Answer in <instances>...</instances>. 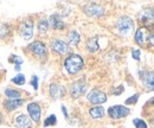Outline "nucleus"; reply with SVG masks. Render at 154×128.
<instances>
[{
  "label": "nucleus",
  "instance_id": "f257e3e1",
  "mask_svg": "<svg viewBox=\"0 0 154 128\" xmlns=\"http://www.w3.org/2000/svg\"><path fill=\"white\" fill-rule=\"evenodd\" d=\"M84 65V62H83V58L77 54H71L69 55L65 59H64V68L65 70L71 75H75V73H79L82 70Z\"/></svg>",
  "mask_w": 154,
  "mask_h": 128
},
{
  "label": "nucleus",
  "instance_id": "f03ea898",
  "mask_svg": "<svg viewBox=\"0 0 154 128\" xmlns=\"http://www.w3.org/2000/svg\"><path fill=\"white\" fill-rule=\"evenodd\" d=\"M115 25L119 33L122 35V36H128L134 30V21H133V19L131 18V17H128V16L120 17L116 20Z\"/></svg>",
  "mask_w": 154,
  "mask_h": 128
},
{
  "label": "nucleus",
  "instance_id": "7ed1b4c3",
  "mask_svg": "<svg viewBox=\"0 0 154 128\" xmlns=\"http://www.w3.org/2000/svg\"><path fill=\"white\" fill-rule=\"evenodd\" d=\"M137 19L140 23H142L146 27H151L154 25V7H151V8H145L142 10L139 14H137Z\"/></svg>",
  "mask_w": 154,
  "mask_h": 128
},
{
  "label": "nucleus",
  "instance_id": "20e7f679",
  "mask_svg": "<svg viewBox=\"0 0 154 128\" xmlns=\"http://www.w3.org/2000/svg\"><path fill=\"white\" fill-rule=\"evenodd\" d=\"M140 81L142 82L143 87L148 92H154V71L151 70H141L139 73Z\"/></svg>",
  "mask_w": 154,
  "mask_h": 128
},
{
  "label": "nucleus",
  "instance_id": "39448f33",
  "mask_svg": "<svg viewBox=\"0 0 154 128\" xmlns=\"http://www.w3.org/2000/svg\"><path fill=\"white\" fill-rule=\"evenodd\" d=\"M33 29H35V25H33V21L31 19H26L24 20L19 26V35L21 38L29 40L33 37Z\"/></svg>",
  "mask_w": 154,
  "mask_h": 128
},
{
  "label": "nucleus",
  "instance_id": "423d86ee",
  "mask_svg": "<svg viewBox=\"0 0 154 128\" xmlns=\"http://www.w3.org/2000/svg\"><path fill=\"white\" fill-rule=\"evenodd\" d=\"M131 113V109L125 107V106H120V105H116V106H113L108 109V115L112 117V119H122V117H126L127 115H129Z\"/></svg>",
  "mask_w": 154,
  "mask_h": 128
},
{
  "label": "nucleus",
  "instance_id": "0eeeda50",
  "mask_svg": "<svg viewBox=\"0 0 154 128\" xmlns=\"http://www.w3.org/2000/svg\"><path fill=\"white\" fill-rule=\"evenodd\" d=\"M83 11H84V13H85L87 16H89V17L100 18V17H102V16L104 14V8H103L101 5L94 4V2L85 5V6L83 7Z\"/></svg>",
  "mask_w": 154,
  "mask_h": 128
},
{
  "label": "nucleus",
  "instance_id": "6e6552de",
  "mask_svg": "<svg viewBox=\"0 0 154 128\" xmlns=\"http://www.w3.org/2000/svg\"><path fill=\"white\" fill-rule=\"evenodd\" d=\"M27 49L30 50V52H32L33 55L36 56V57H38V58H45L46 57V46H45L44 43H42L39 40L32 42L29 45Z\"/></svg>",
  "mask_w": 154,
  "mask_h": 128
},
{
  "label": "nucleus",
  "instance_id": "1a4fd4ad",
  "mask_svg": "<svg viewBox=\"0 0 154 128\" xmlns=\"http://www.w3.org/2000/svg\"><path fill=\"white\" fill-rule=\"evenodd\" d=\"M87 98L93 105H102L107 101V95L103 92L98 90V89H93V90L88 92Z\"/></svg>",
  "mask_w": 154,
  "mask_h": 128
},
{
  "label": "nucleus",
  "instance_id": "9d476101",
  "mask_svg": "<svg viewBox=\"0 0 154 128\" xmlns=\"http://www.w3.org/2000/svg\"><path fill=\"white\" fill-rule=\"evenodd\" d=\"M87 84L84 83V81L78 80L76 82H74L70 86V95L72 98H78L79 96H82L84 92H87Z\"/></svg>",
  "mask_w": 154,
  "mask_h": 128
},
{
  "label": "nucleus",
  "instance_id": "9b49d317",
  "mask_svg": "<svg viewBox=\"0 0 154 128\" xmlns=\"http://www.w3.org/2000/svg\"><path fill=\"white\" fill-rule=\"evenodd\" d=\"M51 49L58 55H66L70 52V46L62 39H54L51 42Z\"/></svg>",
  "mask_w": 154,
  "mask_h": 128
},
{
  "label": "nucleus",
  "instance_id": "f8f14e48",
  "mask_svg": "<svg viewBox=\"0 0 154 128\" xmlns=\"http://www.w3.org/2000/svg\"><path fill=\"white\" fill-rule=\"evenodd\" d=\"M27 113L31 117V120L36 123L40 121V115H42V108L37 102H31L27 105Z\"/></svg>",
  "mask_w": 154,
  "mask_h": 128
},
{
  "label": "nucleus",
  "instance_id": "ddd939ff",
  "mask_svg": "<svg viewBox=\"0 0 154 128\" xmlns=\"http://www.w3.org/2000/svg\"><path fill=\"white\" fill-rule=\"evenodd\" d=\"M48 21H49V26H51V27H52L54 30H56V31H62V30L65 29V24H64L63 19H62V17H60L59 14H57V13L51 14Z\"/></svg>",
  "mask_w": 154,
  "mask_h": 128
},
{
  "label": "nucleus",
  "instance_id": "4468645a",
  "mask_svg": "<svg viewBox=\"0 0 154 128\" xmlns=\"http://www.w3.org/2000/svg\"><path fill=\"white\" fill-rule=\"evenodd\" d=\"M49 92H50V96L52 100H58V98H62L64 96L65 89L63 86H60L58 83H51L50 88H49Z\"/></svg>",
  "mask_w": 154,
  "mask_h": 128
},
{
  "label": "nucleus",
  "instance_id": "2eb2a0df",
  "mask_svg": "<svg viewBox=\"0 0 154 128\" xmlns=\"http://www.w3.org/2000/svg\"><path fill=\"white\" fill-rule=\"evenodd\" d=\"M148 35H149L148 29H146V27H140V29H137L134 36L135 42H136L139 45H142V46L146 45Z\"/></svg>",
  "mask_w": 154,
  "mask_h": 128
},
{
  "label": "nucleus",
  "instance_id": "dca6fc26",
  "mask_svg": "<svg viewBox=\"0 0 154 128\" xmlns=\"http://www.w3.org/2000/svg\"><path fill=\"white\" fill-rule=\"evenodd\" d=\"M14 126L17 128H32V121L27 115L20 114L14 119Z\"/></svg>",
  "mask_w": 154,
  "mask_h": 128
},
{
  "label": "nucleus",
  "instance_id": "f3484780",
  "mask_svg": "<svg viewBox=\"0 0 154 128\" xmlns=\"http://www.w3.org/2000/svg\"><path fill=\"white\" fill-rule=\"evenodd\" d=\"M24 102H25V100H23V98H18V100H6V101H4V107L7 110L12 111V110H16L18 109L19 107H21L24 105Z\"/></svg>",
  "mask_w": 154,
  "mask_h": 128
},
{
  "label": "nucleus",
  "instance_id": "a211bd4d",
  "mask_svg": "<svg viewBox=\"0 0 154 128\" xmlns=\"http://www.w3.org/2000/svg\"><path fill=\"white\" fill-rule=\"evenodd\" d=\"M81 42V36H79V33L77 32L76 30H72V31H70L69 32V35H68V45L70 46H76L78 45V43Z\"/></svg>",
  "mask_w": 154,
  "mask_h": 128
},
{
  "label": "nucleus",
  "instance_id": "6ab92c4d",
  "mask_svg": "<svg viewBox=\"0 0 154 128\" xmlns=\"http://www.w3.org/2000/svg\"><path fill=\"white\" fill-rule=\"evenodd\" d=\"M98 49H100V45H98V38L97 37L88 39V42H87V50L90 54H94V52L98 51Z\"/></svg>",
  "mask_w": 154,
  "mask_h": 128
},
{
  "label": "nucleus",
  "instance_id": "aec40b11",
  "mask_svg": "<svg viewBox=\"0 0 154 128\" xmlns=\"http://www.w3.org/2000/svg\"><path fill=\"white\" fill-rule=\"evenodd\" d=\"M5 95L8 97V100H18L21 98V92L13 88H6L5 89Z\"/></svg>",
  "mask_w": 154,
  "mask_h": 128
},
{
  "label": "nucleus",
  "instance_id": "412c9836",
  "mask_svg": "<svg viewBox=\"0 0 154 128\" xmlns=\"http://www.w3.org/2000/svg\"><path fill=\"white\" fill-rule=\"evenodd\" d=\"M89 115H90L93 119H101V117L104 115V108L101 107V106L90 108V109H89Z\"/></svg>",
  "mask_w": 154,
  "mask_h": 128
},
{
  "label": "nucleus",
  "instance_id": "4be33fe9",
  "mask_svg": "<svg viewBox=\"0 0 154 128\" xmlns=\"http://www.w3.org/2000/svg\"><path fill=\"white\" fill-rule=\"evenodd\" d=\"M12 33V27L8 25V24H5V25H1L0 26V38H7V37L11 36Z\"/></svg>",
  "mask_w": 154,
  "mask_h": 128
},
{
  "label": "nucleus",
  "instance_id": "5701e85b",
  "mask_svg": "<svg viewBox=\"0 0 154 128\" xmlns=\"http://www.w3.org/2000/svg\"><path fill=\"white\" fill-rule=\"evenodd\" d=\"M48 30H49V21L46 19H40L38 21L39 33H46Z\"/></svg>",
  "mask_w": 154,
  "mask_h": 128
},
{
  "label": "nucleus",
  "instance_id": "b1692460",
  "mask_svg": "<svg viewBox=\"0 0 154 128\" xmlns=\"http://www.w3.org/2000/svg\"><path fill=\"white\" fill-rule=\"evenodd\" d=\"M11 62H13L14 63V69L17 70V71H20V65L23 64V62H24V59L23 58H20L19 56H11V59H10Z\"/></svg>",
  "mask_w": 154,
  "mask_h": 128
},
{
  "label": "nucleus",
  "instance_id": "393cba45",
  "mask_svg": "<svg viewBox=\"0 0 154 128\" xmlns=\"http://www.w3.org/2000/svg\"><path fill=\"white\" fill-rule=\"evenodd\" d=\"M57 123V117H56V115H54V114H51L49 117H46L45 119V121H44V127H49V126H55Z\"/></svg>",
  "mask_w": 154,
  "mask_h": 128
},
{
  "label": "nucleus",
  "instance_id": "a878e982",
  "mask_svg": "<svg viewBox=\"0 0 154 128\" xmlns=\"http://www.w3.org/2000/svg\"><path fill=\"white\" fill-rule=\"evenodd\" d=\"M11 82L14 83V84H18V86H23V84L25 83V76H24L23 73H18L17 76H14V77L11 80Z\"/></svg>",
  "mask_w": 154,
  "mask_h": 128
},
{
  "label": "nucleus",
  "instance_id": "bb28decb",
  "mask_svg": "<svg viewBox=\"0 0 154 128\" xmlns=\"http://www.w3.org/2000/svg\"><path fill=\"white\" fill-rule=\"evenodd\" d=\"M134 125L136 128H148L147 126V123L143 121V120H141V119H134Z\"/></svg>",
  "mask_w": 154,
  "mask_h": 128
},
{
  "label": "nucleus",
  "instance_id": "cd10ccee",
  "mask_svg": "<svg viewBox=\"0 0 154 128\" xmlns=\"http://www.w3.org/2000/svg\"><path fill=\"white\" fill-rule=\"evenodd\" d=\"M139 96H140V94H135L132 97L127 98L126 100V105H135L137 102V100H139Z\"/></svg>",
  "mask_w": 154,
  "mask_h": 128
},
{
  "label": "nucleus",
  "instance_id": "c85d7f7f",
  "mask_svg": "<svg viewBox=\"0 0 154 128\" xmlns=\"http://www.w3.org/2000/svg\"><path fill=\"white\" fill-rule=\"evenodd\" d=\"M38 82H39L38 76L33 75V76H32V78H31V86L33 87V89H35V90H37V89H38Z\"/></svg>",
  "mask_w": 154,
  "mask_h": 128
},
{
  "label": "nucleus",
  "instance_id": "c756f323",
  "mask_svg": "<svg viewBox=\"0 0 154 128\" xmlns=\"http://www.w3.org/2000/svg\"><path fill=\"white\" fill-rule=\"evenodd\" d=\"M132 56L135 61H140V56H141L140 49H132Z\"/></svg>",
  "mask_w": 154,
  "mask_h": 128
},
{
  "label": "nucleus",
  "instance_id": "7c9ffc66",
  "mask_svg": "<svg viewBox=\"0 0 154 128\" xmlns=\"http://www.w3.org/2000/svg\"><path fill=\"white\" fill-rule=\"evenodd\" d=\"M125 92V88H123V86H119L116 89H114V90H112V92H113V95H115V96H117V95H120V94H122V92Z\"/></svg>",
  "mask_w": 154,
  "mask_h": 128
},
{
  "label": "nucleus",
  "instance_id": "2f4dec72",
  "mask_svg": "<svg viewBox=\"0 0 154 128\" xmlns=\"http://www.w3.org/2000/svg\"><path fill=\"white\" fill-rule=\"evenodd\" d=\"M147 42L149 43V45L154 46V32H149L148 38H147Z\"/></svg>",
  "mask_w": 154,
  "mask_h": 128
},
{
  "label": "nucleus",
  "instance_id": "473e14b6",
  "mask_svg": "<svg viewBox=\"0 0 154 128\" xmlns=\"http://www.w3.org/2000/svg\"><path fill=\"white\" fill-rule=\"evenodd\" d=\"M62 111H63V114H64V116L68 119V111H66V108L64 107V106H62Z\"/></svg>",
  "mask_w": 154,
  "mask_h": 128
},
{
  "label": "nucleus",
  "instance_id": "72a5a7b5",
  "mask_svg": "<svg viewBox=\"0 0 154 128\" xmlns=\"http://www.w3.org/2000/svg\"><path fill=\"white\" fill-rule=\"evenodd\" d=\"M2 122V117H1V114H0V123Z\"/></svg>",
  "mask_w": 154,
  "mask_h": 128
},
{
  "label": "nucleus",
  "instance_id": "f704fd0d",
  "mask_svg": "<svg viewBox=\"0 0 154 128\" xmlns=\"http://www.w3.org/2000/svg\"><path fill=\"white\" fill-rule=\"evenodd\" d=\"M151 102H152V103H153V105H154V98H153V100H152V101H151Z\"/></svg>",
  "mask_w": 154,
  "mask_h": 128
}]
</instances>
